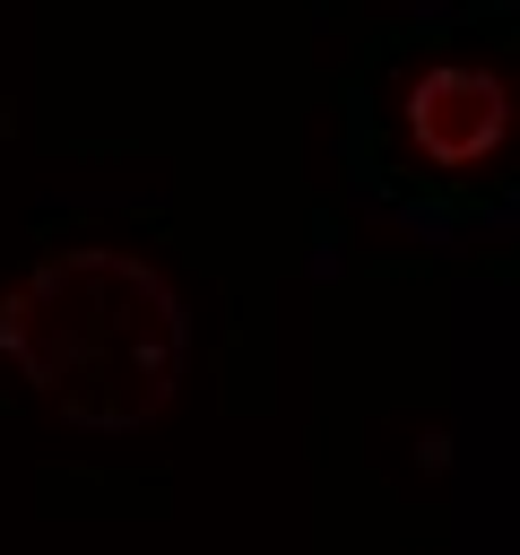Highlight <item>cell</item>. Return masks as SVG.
I'll return each instance as SVG.
<instances>
[{
	"instance_id": "6da1fadb",
	"label": "cell",
	"mask_w": 520,
	"mask_h": 555,
	"mask_svg": "<svg viewBox=\"0 0 520 555\" xmlns=\"http://www.w3.org/2000/svg\"><path fill=\"white\" fill-rule=\"evenodd\" d=\"M0 356L69 425H147L191 364V312L139 251H52L0 295Z\"/></svg>"
},
{
	"instance_id": "7a4b0ae2",
	"label": "cell",
	"mask_w": 520,
	"mask_h": 555,
	"mask_svg": "<svg viewBox=\"0 0 520 555\" xmlns=\"http://www.w3.org/2000/svg\"><path fill=\"white\" fill-rule=\"evenodd\" d=\"M503 121H511V95H503L494 69L442 61V69H425V78L407 87V130H416V147H425L433 165L485 156V147L503 139Z\"/></svg>"
}]
</instances>
